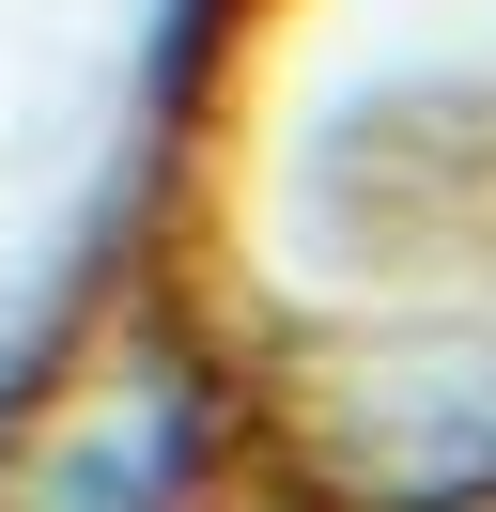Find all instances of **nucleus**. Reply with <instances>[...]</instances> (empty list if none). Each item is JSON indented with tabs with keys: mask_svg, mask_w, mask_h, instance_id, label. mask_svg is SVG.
I'll return each instance as SVG.
<instances>
[{
	"mask_svg": "<svg viewBox=\"0 0 496 512\" xmlns=\"http://www.w3.org/2000/svg\"><path fill=\"white\" fill-rule=\"evenodd\" d=\"M310 512H496V264L357 326L295 404Z\"/></svg>",
	"mask_w": 496,
	"mask_h": 512,
	"instance_id": "f257e3e1",
	"label": "nucleus"
},
{
	"mask_svg": "<svg viewBox=\"0 0 496 512\" xmlns=\"http://www.w3.org/2000/svg\"><path fill=\"white\" fill-rule=\"evenodd\" d=\"M202 497H217V404L186 357H155L124 404H93L47 481V512H202Z\"/></svg>",
	"mask_w": 496,
	"mask_h": 512,
	"instance_id": "f03ea898",
	"label": "nucleus"
}]
</instances>
